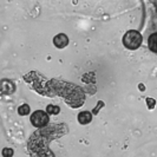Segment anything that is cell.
<instances>
[{"mask_svg":"<svg viewBox=\"0 0 157 157\" xmlns=\"http://www.w3.org/2000/svg\"><path fill=\"white\" fill-rule=\"evenodd\" d=\"M123 45L129 50H137L142 45V34L136 30H130L123 36Z\"/></svg>","mask_w":157,"mask_h":157,"instance_id":"6da1fadb","label":"cell"},{"mask_svg":"<svg viewBox=\"0 0 157 157\" xmlns=\"http://www.w3.org/2000/svg\"><path fill=\"white\" fill-rule=\"evenodd\" d=\"M48 113L45 112V111H34L33 113L31 115V118H30V121H31L32 125L36 126V128H44V126L47 125V123H48Z\"/></svg>","mask_w":157,"mask_h":157,"instance_id":"7a4b0ae2","label":"cell"},{"mask_svg":"<svg viewBox=\"0 0 157 157\" xmlns=\"http://www.w3.org/2000/svg\"><path fill=\"white\" fill-rule=\"evenodd\" d=\"M53 44H55V46L58 47V48H64V47L67 46V44H69V38H67V36L64 34V33L57 34L55 38H53Z\"/></svg>","mask_w":157,"mask_h":157,"instance_id":"3957f363","label":"cell"},{"mask_svg":"<svg viewBox=\"0 0 157 157\" xmlns=\"http://www.w3.org/2000/svg\"><path fill=\"white\" fill-rule=\"evenodd\" d=\"M91 119H92V115H91V112H89V111H82V112H79L78 115V122L80 124H89L90 122H91Z\"/></svg>","mask_w":157,"mask_h":157,"instance_id":"277c9868","label":"cell"},{"mask_svg":"<svg viewBox=\"0 0 157 157\" xmlns=\"http://www.w3.org/2000/svg\"><path fill=\"white\" fill-rule=\"evenodd\" d=\"M148 46H149V48L152 52L157 53V32L149 36V38H148Z\"/></svg>","mask_w":157,"mask_h":157,"instance_id":"5b68a950","label":"cell"},{"mask_svg":"<svg viewBox=\"0 0 157 157\" xmlns=\"http://www.w3.org/2000/svg\"><path fill=\"white\" fill-rule=\"evenodd\" d=\"M59 111H60L59 106H56V105H52V104H50V105L46 106V112L48 115H58Z\"/></svg>","mask_w":157,"mask_h":157,"instance_id":"8992f818","label":"cell"},{"mask_svg":"<svg viewBox=\"0 0 157 157\" xmlns=\"http://www.w3.org/2000/svg\"><path fill=\"white\" fill-rule=\"evenodd\" d=\"M30 106L27 105V104H23V105H20L19 108H18V113L20 115V116H26V115H29L30 113Z\"/></svg>","mask_w":157,"mask_h":157,"instance_id":"52a82bcc","label":"cell"},{"mask_svg":"<svg viewBox=\"0 0 157 157\" xmlns=\"http://www.w3.org/2000/svg\"><path fill=\"white\" fill-rule=\"evenodd\" d=\"M1 155L4 157H10L13 155V150L11 149H4L2 150V152H1Z\"/></svg>","mask_w":157,"mask_h":157,"instance_id":"ba28073f","label":"cell"},{"mask_svg":"<svg viewBox=\"0 0 157 157\" xmlns=\"http://www.w3.org/2000/svg\"><path fill=\"white\" fill-rule=\"evenodd\" d=\"M147 103H148V108H149V109H154V108H155V99H152V98H147Z\"/></svg>","mask_w":157,"mask_h":157,"instance_id":"9c48e42d","label":"cell"},{"mask_svg":"<svg viewBox=\"0 0 157 157\" xmlns=\"http://www.w3.org/2000/svg\"><path fill=\"white\" fill-rule=\"evenodd\" d=\"M103 105H104V103H103V102H98V105H97V106H96V108L94 109V115H97V113H98V110H99V108H102Z\"/></svg>","mask_w":157,"mask_h":157,"instance_id":"30bf717a","label":"cell"},{"mask_svg":"<svg viewBox=\"0 0 157 157\" xmlns=\"http://www.w3.org/2000/svg\"><path fill=\"white\" fill-rule=\"evenodd\" d=\"M138 87H140V89H141L142 91H143V90H144V89H145V87H144V85H142V84H140V85H138Z\"/></svg>","mask_w":157,"mask_h":157,"instance_id":"8fae6325","label":"cell"}]
</instances>
